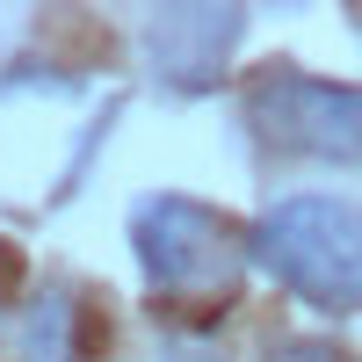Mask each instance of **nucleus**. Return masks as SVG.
Instances as JSON below:
<instances>
[{
  "mask_svg": "<svg viewBox=\"0 0 362 362\" xmlns=\"http://www.w3.org/2000/svg\"><path fill=\"white\" fill-rule=\"evenodd\" d=\"M247 254L312 312H362V203L283 196L247 225Z\"/></svg>",
  "mask_w": 362,
  "mask_h": 362,
  "instance_id": "nucleus-1",
  "label": "nucleus"
},
{
  "mask_svg": "<svg viewBox=\"0 0 362 362\" xmlns=\"http://www.w3.org/2000/svg\"><path fill=\"white\" fill-rule=\"evenodd\" d=\"M131 254L145 268V283H153V297H196V305H210V297L225 305L254 261L247 225H232L225 210H210L181 189L131 203Z\"/></svg>",
  "mask_w": 362,
  "mask_h": 362,
  "instance_id": "nucleus-2",
  "label": "nucleus"
},
{
  "mask_svg": "<svg viewBox=\"0 0 362 362\" xmlns=\"http://www.w3.org/2000/svg\"><path fill=\"white\" fill-rule=\"evenodd\" d=\"M247 124H254L261 145H276V153L355 167L362 160V87L276 66V73H261L247 87Z\"/></svg>",
  "mask_w": 362,
  "mask_h": 362,
  "instance_id": "nucleus-3",
  "label": "nucleus"
},
{
  "mask_svg": "<svg viewBox=\"0 0 362 362\" xmlns=\"http://www.w3.org/2000/svg\"><path fill=\"white\" fill-rule=\"evenodd\" d=\"M247 37V8H153L138 29L145 44V66H153L174 95H203V87H218L232 44Z\"/></svg>",
  "mask_w": 362,
  "mask_h": 362,
  "instance_id": "nucleus-4",
  "label": "nucleus"
},
{
  "mask_svg": "<svg viewBox=\"0 0 362 362\" xmlns=\"http://www.w3.org/2000/svg\"><path fill=\"white\" fill-rule=\"evenodd\" d=\"M15 348H22V362H73L80 355V297L66 283H44L22 312Z\"/></svg>",
  "mask_w": 362,
  "mask_h": 362,
  "instance_id": "nucleus-5",
  "label": "nucleus"
},
{
  "mask_svg": "<svg viewBox=\"0 0 362 362\" xmlns=\"http://www.w3.org/2000/svg\"><path fill=\"white\" fill-rule=\"evenodd\" d=\"M268 362H341V348H326V341H283V348H268Z\"/></svg>",
  "mask_w": 362,
  "mask_h": 362,
  "instance_id": "nucleus-6",
  "label": "nucleus"
},
{
  "mask_svg": "<svg viewBox=\"0 0 362 362\" xmlns=\"http://www.w3.org/2000/svg\"><path fill=\"white\" fill-rule=\"evenodd\" d=\"M167 362H232V355H225V348H210V341H174Z\"/></svg>",
  "mask_w": 362,
  "mask_h": 362,
  "instance_id": "nucleus-7",
  "label": "nucleus"
}]
</instances>
